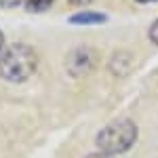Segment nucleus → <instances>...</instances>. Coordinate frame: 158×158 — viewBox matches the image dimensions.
Here are the masks:
<instances>
[{
  "label": "nucleus",
  "mask_w": 158,
  "mask_h": 158,
  "mask_svg": "<svg viewBox=\"0 0 158 158\" xmlns=\"http://www.w3.org/2000/svg\"><path fill=\"white\" fill-rule=\"evenodd\" d=\"M2 44H4V36H2V32H0V51H2Z\"/></svg>",
  "instance_id": "9b49d317"
},
{
  "label": "nucleus",
  "mask_w": 158,
  "mask_h": 158,
  "mask_svg": "<svg viewBox=\"0 0 158 158\" xmlns=\"http://www.w3.org/2000/svg\"><path fill=\"white\" fill-rule=\"evenodd\" d=\"M95 59H97L95 51L89 49V47H78V49H74L72 53L68 55V59H65L68 74L74 76V78L85 76V74H89L95 68Z\"/></svg>",
  "instance_id": "7ed1b4c3"
},
{
  "label": "nucleus",
  "mask_w": 158,
  "mask_h": 158,
  "mask_svg": "<svg viewBox=\"0 0 158 158\" xmlns=\"http://www.w3.org/2000/svg\"><path fill=\"white\" fill-rule=\"evenodd\" d=\"M89 2H91V0H70V4H74V6H85Z\"/></svg>",
  "instance_id": "6e6552de"
},
{
  "label": "nucleus",
  "mask_w": 158,
  "mask_h": 158,
  "mask_svg": "<svg viewBox=\"0 0 158 158\" xmlns=\"http://www.w3.org/2000/svg\"><path fill=\"white\" fill-rule=\"evenodd\" d=\"M148 36H150V40L154 42V44H158V19L154 21V23L150 25V32H148Z\"/></svg>",
  "instance_id": "423d86ee"
},
{
  "label": "nucleus",
  "mask_w": 158,
  "mask_h": 158,
  "mask_svg": "<svg viewBox=\"0 0 158 158\" xmlns=\"http://www.w3.org/2000/svg\"><path fill=\"white\" fill-rule=\"evenodd\" d=\"M23 0H0V6H4V9H13V6H19Z\"/></svg>",
  "instance_id": "0eeeda50"
},
{
  "label": "nucleus",
  "mask_w": 158,
  "mask_h": 158,
  "mask_svg": "<svg viewBox=\"0 0 158 158\" xmlns=\"http://www.w3.org/2000/svg\"><path fill=\"white\" fill-rule=\"evenodd\" d=\"M106 21H108V17L95 11H80L70 17V23L76 25H93V23H106Z\"/></svg>",
  "instance_id": "20e7f679"
},
{
  "label": "nucleus",
  "mask_w": 158,
  "mask_h": 158,
  "mask_svg": "<svg viewBox=\"0 0 158 158\" xmlns=\"http://www.w3.org/2000/svg\"><path fill=\"white\" fill-rule=\"evenodd\" d=\"M135 141H137V127L129 118L110 122L97 135V148L103 154H110V156L131 150Z\"/></svg>",
  "instance_id": "f03ea898"
},
{
  "label": "nucleus",
  "mask_w": 158,
  "mask_h": 158,
  "mask_svg": "<svg viewBox=\"0 0 158 158\" xmlns=\"http://www.w3.org/2000/svg\"><path fill=\"white\" fill-rule=\"evenodd\" d=\"M53 2L55 0H27L25 2V9L30 13H44L53 6Z\"/></svg>",
  "instance_id": "39448f33"
},
{
  "label": "nucleus",
  "mask_w": 158,
  "mask_h": 158,
  "mask_svg": "<svg viewBox=\"0 0 158 158\" xmlns=\"http://www.w3.org/2000/svg\"><path fill=\"white\" fill-rule=\"evenodd\" d=\"M86 158H112L110 154H103V152H99V154H91V156H86Z\"/></svg>",
  "instance_id": "1a4fd4ad"
},
{
  "label": "nucleus",
  "mask_w": 158,
  "mask_h": 158,
  "mask_svg": "<svg viewBox=\"0 0 158 158\" xmlns=\"http://www.w3.org/2000/svg\"><path fill=\"white\" fill-rule=\"evenodd\" d=\"M137 2H141V4H150V2H156V0H137Z\"/></svg>",
  "instance_id": "9d476101"
},
{
  "label": "nucleus",
  "mask_w": 158,
  "mask_h": 158,
  "mask_svg": "<svg viewBox=\"0 0 158 158\" xmlns=\"http://www.w3.org/2000/svg\"><path fill=\"white\" fill-rule=\"evenodd\" d=\"M38 68V55L30 44L15 42L0 55V78L9 82H23Z\"/></svg>",
  "instance_id": "f257e3e1"
}]
</instances>
